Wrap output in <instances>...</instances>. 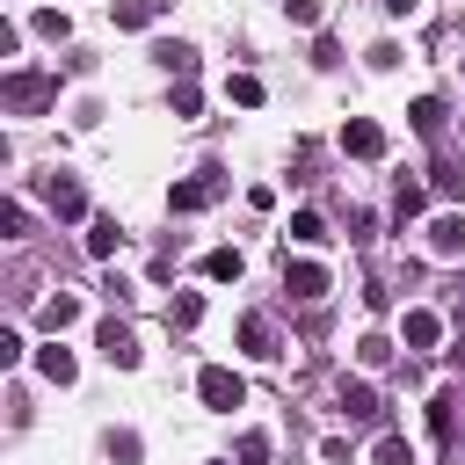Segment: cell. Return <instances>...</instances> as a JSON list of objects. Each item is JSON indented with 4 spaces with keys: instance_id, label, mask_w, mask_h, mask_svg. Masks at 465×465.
Instances as JSON below:
<instances>
[{
    "instance_id": "7",
    "label": "cell",
    "mask_w": 465,
    "mask_h": 465,
    "mask_svg": "<svg viewBox=\"0 0 465 465\" xmlns=\"http://www.w3.org/2000/svg\"><path fill=\"white\" fill-rule=\"evenodd\" d=\"M102 356H109L116 371H138V356H145V349H138V334H131L124 320H102Z\"/></svg>"
},
{
    "instance_id": "14",
    "label": "cell",
    "mask_w": 465,
    "mask_h": 465,
    "mask_svg": "<svg viewBox=\"0 0 465 465\" xmlns=\"http://www.w3.org/2000/svg\"><path fill=\"white\" fill-rule=\"evenodd\" d=\"M240 269H247L240 247H211V254H203V276H211V283H240Z\"/></svg>"
},
{
    "instance_id": "28",
    "label": "cell",
    "mask_w": 465,
    "mask_h": 465,
    "mask_svg": "<svg viewBox=\"0 0 465 465\" xmlns=\"http://www.w3.org/2000/svg\"><path fill=\"white\" fill-rule=\"evenodd\" d=\"M356 356H363V363H371V371H378V363H385V356H392V341H385V334H363V341H356Z\"/></svg>"
},
{
    "instance_id": "12",
    "label": "cell",
    "mask_w": 465,
    "mask_h": 465,
    "mask_svg": "<svg viewBox=\"0 0 465 465\" xmlns=\"http://www.w3.org/2000/svg\"><path fill=\"white\" fill-rule=\"evenodd\" d=\"M341 414H349V421H378V392H371L363 378H356V385L341 378Z\"/></svg>"
},
{
    "instance_id": "23",
    "label": "cell",
    "mask_w": 465,
    "mask_h": 465,
    "mask_svg": "<svg viewBox=\"0 0 465 465\" xmlns=\"http://www.w3.org/2000/svg\"><path fill=\"white\" fill-rule=\"evenodd\" d=\"M371 465H414V450H407V436H378V450H371Z\"/></svg>"
},
{
    "instance_id": "22",
    "label": "cell",
    "mask_w": 465,
    "mask_h": 465,
    "mask_svg": "<svg viewBox=\"0 0 465 465\" xmlns=\"http://www.w3.org/2000/svg\"><path fill=\"white\" fill-rule=\"evenodd\" d=\"M232 458H240V465H269V436H262V429H247V436L232 443Z\"/></svg>"
},
{
    "instance_id": "31",
    "label": "cell",
    "mask_w": 465,
    "mask_h": 465,
    "mask_svg": "<svg viewBox=\"0 0 465 465\" xmlns=\"http://www.w3.org/2000/svg\"><path fill=\"white\" fill-rule=\"evenodd\" d=\"M196 109H203V94H196V87L182 80V87H174V116H196Z\"/></svg>"
},
{
    "instance_id": "2",
    "label": "cell",
    "mask_w": 465,
    "mask_h": 465,
    "mask_svg": "<svg viewBox=\"0 0 465 465\" xmlns=\"http://www.w3.org/2000/svg\"><path fill=\"white\" fill-rule=\"evenodd\" d=\"M51 94H58V80H51V73H29V65L0 80V102H7V109H22V116H29V109H44Z\"/></svg>"
},
{
    "instance_id": "19",
    "label": "cell",
    "mask_w": 465,
    "mask_h": 465,
    "mask_svg": "<svg viewBox=\"0 0 465 465\" xmlns=\"http://www.w3.org/2000/svg\"><path fill=\"white\" fill-rule=\"evenodd\" d=\"M298 247H312V240H327V225H320V211H291V225H283Z\"/></svg>"
},
{
    "instance_id": "10",
    "label": "cell",
    "mask_w": 465,
    "mask_h": 465,
    "mask_svg": "<svg viewBox=\"0 0 465 465\" xmlns=\"http://www.w3.org/2000/svg\"><path fill=\"white\" fill-rule=\"evenodd\" d=\"M36 371H44L51 385H73V378H80V363H73V349H58V334L36 349Z\"/></svg>"
},
{
    "instance_id": "24",
    "label": "cell",
    "mask_w": 465,
    "mask_h": 465,
    "mask_svg": "<svg viewBox=\"0 0 465 465\" xmlns=\"http://www.w3.org/2000/svg\"><path fill=\"white\" fill-rule=\"evenodd\" d=\"M29 29H36V36H51V44H65V36H73V22H65V15H58V7H44V15H36V22H29Z\"/></svg>"
},
{
    "instance_id": "1",
    "label": "cell",
    "mask_w": 465,
    "mask_h": 465,
    "mask_svg": "<svg viewBox=\"0 0 465 465\" xmlns=\"http://www.w3.org/2000/svg\"><path fill=\"white\" fill-rule=\"evenodd\" d=\"M429 429H436V443L465 450V385H443V392H429Z\"/></svg>"
},
{
    "instance_id": "8",
    "label": "cell",
    "mask_w": 465,
    "mask_h": 465,
    "mask_svg": "<svg viewBox=\"0 0 465 465\" xmlns=\"http://www.w3.org/2000/svg\"><path fill=\"white\" fill-rule=\"evenodd\" d=\"M44 203H51L58 218H87V189H80L73 174H51V182H44Z\"/></svg>"
},
{
    "instance_id": "25",
    "label": "cell",
    "mask_w": 465,
    "mask_h": 465,
    "mask_svg": "<svg viewBox=\"0 0 465 465\" xmlns=\"http://www.w3.org/2000/svg\"><path fill=\"white\" fill-rule=\"evenodd\" d=\"M0 232H7V240H22V232H29V211H22V203H15V196H7V203H0Z\"/></svg>"
},
{
    "instance_id": "21",
    "label": "cell",
    "mask_w": 465,
    "mask_h": 465,
    "mask_svg": "<svg viewBox=\"0 0 465 465\" xmlns=\"http://www.w3.org/2000/svg\"><path fill=\"white\" fill-rule=\"evenodd\" d=\"M225 94H232L240 109H262V80H254V73H232V80H225Z\"/></svg>"
},
{
    "instance_id": "18",
    "label": "cell",
    "mask_w": 465,
    "mask_h": 465,
    "mask_svg": "<svg viewBox=\"0 0 465 465\" xmlns=\"http://www.w3.org/2000/svg\"><path fill=\"white\" fill-rule=\"evenodd\" d=\"M73 320H80V298H73V291L44 298V327H51V334H58V327H73Z\"/></svg>"
},
{
    "instance_id": "5",
    "label": "cell",
    "mask_w": 465,
    "mask_h": 465,
    "mask_svg": "<svg viewBox=\"0 0 465 465\" xmlns=\"http://www.w3.org/2000/svg\"><path fill=\"white\" fill-rule=\"evenodd\" d=\"M341 153H356V160H385V131H378L371 116H349V124H341Z\"/></svg>"
},
{
    "instance_id": "30",
    "label": "cell",
    "mask_w": 465,
    "mask_h": 465,
    "mask_svg": "<svg viewBox=\"0 0 465 465\" xmlns=\"http://www.w3.org/2000/svg\"><path fill=\"white\" fill-rule=\"evenodd\" d=\"M283 15H291L298 29H312V22H320V0H283Z\"/></svg>"
},
{
    "instance_id": "9",
    "label": "cell",
    "mask_w": 465,
    "mask_h": 465,
    "mask_svg": "<svg viewBox=\"0 0 465 465\" xmlns=\"http://www.w3.org/2000/svg\"><path fill=\"white\" fill-rule=\"evenodd\" d=\"M400 341H407V349H436V341H443V320H436L429 305H414V312L400 320Z\"/></svg>"
},
{
    "instance_id": "13",
    "label": "cell",
    "mask_w": 465,
    "mask_h": 465,
    "mask_svg": "<svg viewBox=\"0 0 465 465\" xmlns=\"http://www.w3.org/2000/svg\"><path fill=\"white\" fill-rule=\"evenodd\" d=\"M153 58H160V65H167V73H182V80H189V73H196V51H189V44H182V36H160V44H153Z\"/></svg>"
},
{
    "instance_id": "29",
    "label": "cell",
    "mask_w": 465,
    "mask_h": 465,
    "mask_svg": "<svg viewBox=\"0 0 465 465\" xmlns=\"http://www.w3.org/2000/svg\"><path fill=\"white\" fill-rule=\"evenodd\" d=\"M138 450H145V443H138L131 429H124V436H109V458H116V465H138Z\"/></svg>"
},
{
    "instance_id": "27",
    "label": "cell",
    "mask_w": 465,
    "mask_h": 465,
    "mask_svg": "<svg viewBox=\"0 0 465 465\" xmlns=\"http://www.w3.org/2000/svg\"><path fill=\"white\" fill-rule=\"evenodd\" d=\"M196 320H203V298L182 291V298H174V327H196Z\"/></svg>"
},
{
    "instance_id": "11",
    "label": "cell",
    "mask_w": 465,
    "mask_h": 465,
    "mask_svg": "<svg viewBox=\"0 0 465 465\" xmlns=\"http://www.w3.org/2000/svg\"><path fill=\"white\" fill-rule=\"evenodd\" d=\"M429 247H436L443 262H458V254H465V218H458V211H443V218L429 225Z\"/></svg>"
},
{
    "instance_id": "15",
    "label": "cell",
    "mask_w": 465,
    "mask_h": 465,
    "mask_svg": "<svg viewBox=\"0 0 465 465\" xmlns=\"http://www.w3.org/2000/svg\"><path fill=\"white\" fill-rule=\"evenodd\" d=\"M240 349H247V356H276V334H269V320H262V312H247V320H240Z\"/></svg>"
},
{
    "instance_id": "17",
    "label": "cell",
    "mask_w": 465,
    "mask_h": 465,
    "mask_svg": "<svg viewBox=\"0 0 465 465\" xmlns=\"http://www.w3.org/2000/svg\"><path fill=\"white\" fill-rule=\"evenodd\" d=\"M407 116H414V131H421V138H436V131H443V102H436V94H414V109H407Z\"/></svg>"
},
{
    "instance_id": "32",
    "label": "cell",
    "mask_w": 465,
    "mask_h": 465,
    "mask_svg": "<svg viewBox=\"0 0 465 465\" xmlns=\"http://www.w3.org/2000/svg\"><path fill=\"white\" fill-rule=\"evenodd\" d=\"M414 7H421V0H385V15H414Z\"/></svg>"
},
{
    "instance_id": "16",
    "label": "cell",
    "mask_w": 465,
    "mask_h": 465,
    "mask_svg": "<svg viewBox=\"0 0 465 465\" xmlns=\"http://www.w3.org/2000/svg\"><path fill=\"white\" fill-rule=\"evenodd\" d=\"M116 247H124V232H116V218H94V225H87V254H94V262H109Z\"/></svg>"
},
{
    "instance_id": "26",
    "label": "cell",
    "mask_w": 465,
    "mask_h": 465,
    "mask_svg": "<svg viewBox=\"0 0 465 465\" xmlns=\"http://www.w3.org/2000/svg\"><path fill=\"white\" fill-rule=\"evenodd\" d=\"M421 203H429V196H421V189H414V182H407V189H400V196H392V218H400V225H407V218H414V211H421Z\"/></svg>"
},
{
    "instance_id": "4",
    "label": "cell",
    "mask_w": 465,
    "mask_h": 465,
    "mask_svg": "<svg viewBox=\"0 0 465 465\" xmlns=\"http://www.w3.org/2000/svg\"><path fill=\"white\" fill-rule=\"evenodd\" d=\"M218 196H225V174H211V167L167 189V203H174V211H203V203H218Z\"/></svg>"
},
{
    "instance_id": "6",
    "label": "cell",
    "mask_w": 465,
    "mask_h": 465,
    "mask_svg": "<svg viewBox=\"0 0 465 465\" xmlns=\"http://www.w3.org/2000/svg\"><path fill=\"white\" fill-rule=\"evenodd\" d=\"M283 291L298 305H312V298H327V269L320 262H283Z\"/></svg>"
},
{
    "instance_id": "20",
    "label": "cell",
    "mask_w": 465,
    "mask_h": 465,
    "mask_svg": "<svg viewBox=\"0 0 465 465\" xmlns=\"http://www.w3.org/2000/svg\"><path fill=\"white\" fill-rule=\"evenodd\" d=\"M153 15H160V0H124V7H116V29H145Z\"/></svg>"
},
{
    "instance_id": "3",
    "label": "cell",
    "mask_w": 465,
    "mask_h": 465,
    "mask_svg": "<svg viewBox=\"0 0 465 465\" xmlns=\"http://www.w3.org/2000/svg\"><path fill=\"white\" fill-rule=\"evenodd\" d=\"M196 400H203V407H218V414H232V407L247 400V385H240V371L203 363V371H196Z\"/></svg>"
}]
</instances>
